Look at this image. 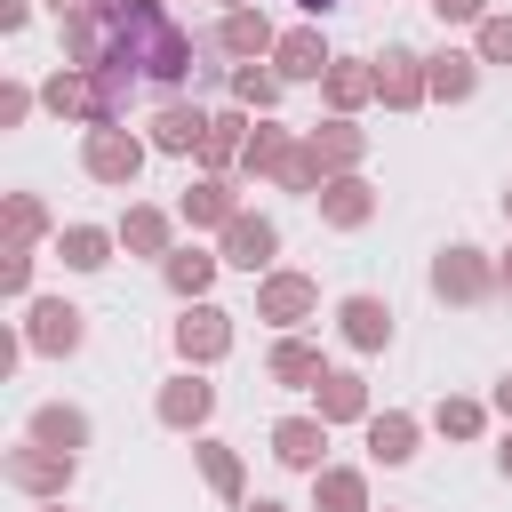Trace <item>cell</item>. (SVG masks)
Listing matches in <instances>:
<instances>
[{"instance_id":"35","label":"cell","mask_w":512,"mask_h":512,"mask_svg":"<svg viewBox=\"0 0 512 512\" xmlns=\"http://www.w3.org/2000/svg\"><path fill=\"white\" fill-rule=\"evenodd\" d=\"M432 16H440V24H480L488 0H432Z\"/></svg>"},{"instance_id":"34","label":"cell","mask_w":512,"mask_h":512,"mask_svg":"<svg viewBox=\"0 0 512 512\" xmlns=\"http://www.w3.org/2000/svg\"><path fill=\"white\" fill-rule=\"evenodd\" d=\"M40 232H48V216H40V200H32V192H16V200H8V240H16V248H32Z\"/></svg>"},{"instance_id":"32","label":"cell","mask_w":512,"mask_h":512,"mask_svg":"<svg viewBox=\"0 0 512 512\" xmlns=\"http://www.w3.org/2000/svg\"><path fill=\"white\" fill-rule=\"evenodd\" d=\"M488 416H480V400H440L432 408V432H448V440H472Z\"/></svg>"},{"instance_id":"43","label":"cell","mask_w":512,"mask_h":512,"mask_svg":"<svg viewBox=\"0 0 512 512\" xmlns=\"http://www.w3.org/2000/svg\"><path fill=\"white\" fill-rule=\"evenodd\" d=\"M496 464H504V480H512V432H504V448H496Z\"/></svg>"},{"instance_id":"25","label":"cell","mask_w":512,"mask_h":512,"mask_svg":"<svg viewBox=\"0 0 512 512\" xmlns=\"http://www.w3.org/2000/svg\"><path fill=\"white\" fill-rule=\"evenodd\" d=\"M368 456H376V464H408V456H416V416H400V408L368 416Z\"/></svg>"},{"instance_id":"45","label":"cell","mask_w":512,"mask_h":512,"mask_svg":"<svg viewBox=\"0 0 512 512\" xmlns=\"http://www.w3.org/2000/svg\"><path fill=\"white\" fill-rule=\"evenodd\" d=\"M504 216H512V192H504Z\"/></svg>"},{"instance_id":"17","label":"cell","mask_w":512,"mask_h":512,"mask_svg":"<svg viewBox=\"0 0 512 512\" xmlns=\"http://www.w3.org/2000/svg\"><path fill=\"white\" fill-rule=\"evenodd\" d=\"M200 144H208V112H200V104H168V112L152 120V152L200 160Z\"/></svg>"},{"instance_id":"47","label":"cell","mask_w":512,"mask_h":512,"mask_svg":"<svg viewBox=\"0 0 512 512\" xmlns=\"http://www.w3.org/2000/svg\"><path fill=\"white\" fill-rule=\"evenodd\" d=\"M232 8H248V0H232Z\"/></svg>"},{"instance_id":"19","label":"cell","mask_w":512,"mask_h":512,"mask_svg":"<svg viewBox=\"0 0 512 512\" xmlns=\"http://www.w3.org/2000/svg\"><path fill=\"white\" fill-rule=\"evenodd\" d=\"M312 400H320L328 424H368V384H360L352 368H328V376L312 384Z\"/></svg>"},{"instance_id":"21","label":"cell","mask_w":512,"mask_h":512,"mask_svg":"<svg viewBox=\"0 0 512 512\" xmlns=\"http://www.w3.org/2000/svg\"><path fill=\"white\" fill-rule=\"evenodd\" d=\"M216 264H224V256H208V248H168V256H160V272H168V288H176L184 304H200V296L216 288Z\"/></svg>"},{"instance_id":"5","label":"cell","mask_w":512,"mask_h":512,"mask_svg":"<svg viewBox=\"0 0 512 512\" xmlns=\"http://www.w3.org/2000/svg\"><path fill=\"white\" fill-rule=\"evenodd\" d=\"M320 312V288L304 280V272H264L256 280V320H272V328H304Z\"/></svg>"},{"instance_id":"26","label":"cell","mask_w":512,"mask_h":512,"mask_svg":"<svg viewBox=\"0 0 512 512\" xmlns=\"http://www.w3.org/2000/svg\"><path fill=\"white\" fill-rule=\"evenodd\" d=\"M472 88H480V56H464V48H440V56H432V96H440V104H464Z\"/></svg>"},{"instance_id":"29","label":"cell","mask_w":512,"mask_h":512,"mask_svg":"<svg viewBox=\"0 0 512 512\" xmlns=\"http://www.w3.org/2000/svg\"><path fill=\"white\" fill-rule=\"evenodd\" d=\"M32 440H40V448H64V456H72V448L88 440V416H80V408H40V416H32Z\"/></svg>"},{"instance_id":"31","label":"cell","mask_w":512,"mask_h":512,"mask_svg":"<svg viewBox=\"0 0 512 512\" xmlns=\"http://www.w3.org/2000/svg\"><path fill=\"white\" fill-rule=\"evenodd\" d=\"M280 88H288V80H280V72H264V64H240V72H232V96H240V104H256V112H272V104H280Z\"/></svg>"},{"instance_id":"36","label":"cell","mask_w":512,"mask_h":512,"mask_svg":"<svg viewBox=\"0 0 512 512\" xmlns=\"http://www.w3.org/2000/svg\"><path fill=\"white\" fill-rule=\"evenodd\" d=\"M32 112V88H0V128H16Z\"/></svg>"},{"instance_id":"27","label":"cell","mask_w":512,"mask_h":512,"mask_svg":"<svg viewBox=\"0 0 512 512\" xmlns=\"http://www.w3.org/2000/svg\"><path fill=\"white\" fill-rule=\"evenodd\" d=\"M240 152H248V120H240V112H216V120H208V144H200V168L224 176Z\"/></svg>"},{"instance_id":"44","label":"cell","mask_w":512,"mask_h":512,"mask_svg":"<svg viewBox=\"0 0 512 512\" xmlns=\"http://www.w3.org/2000/svg\"><path fill=\"white\" fill-rule=\"evenodd\" d=\"M496 280H504V288H512V256H504V264H496Z\"/></svg>"},{"instance_id":"39","label":"cell","mask_w":512,"mask_h":512,"mask_svg":"<svg viewBox=\"0 0 512 512\" xmlns=\"http://www.w3.org/2000/svg\"><path fill=\"white\" fill-rule=\"evenodd\" d=\"M56 16H88V8H104V0H48Z\"/></svg>"},{"instance_id":"9","label":"cell","mask_w":512,"mask_h":512,"mask_svg":"<svg viewBox=\"0 0 512 512\" xmlns=\"http://www.w3.org/2000/svg\"><path fill=\"white\" fill-rule=\"evenodd\" d=\"M304 152H312V168H320V184H328V176H344V168L368 152V136L352 128V112H336V120H320V128L304 136Z\"/></svg>"},{"instance_id":"42","label":"cell","mask_w":512,"mask_h":512,"mask_svg":"<svg viewBox=\"0 0 512 512\" xmlns=\"http://www.w3.org/2000/svg\"><path fill=\"white\" fill-rule=\"evenodd\" d=\"M248 512H288V504H280V496H256V504H248Z\"/></svg>"},{"instance_id":"1","label":"cell","mask_w":512,"mask_h":512,"mask_svg":"<svg viewBox=\"0 0 512 512\" xmlns=\"http://www.w3.org/2000/svg\"><path fill=\"white\" fill-rule=\"evenodd\" d=\"M104 64H136L144 80H184L192 32L160 0H104Z\"/></svg>"},{"instance_id":"3","label":"cell","mask_w":512,"mask_h":512,"mask_svg":"<svg viewBox=\"0 0 512 512\" xmlns=\"http://www.w3.org/2000/svg\"><path fill=\"white\" fill-rule=\"evenodd\" d=\"M376 96H384L392 112H416V104L432 96V56H416V48H384V56H376Z\"/></svg>"},{"instance_id":"23","label":"cell","mask_w":512,"mask_h":512,"mask_svg":"<svg viewBox=\"0 0 512 512\" xmlns=\"http://www.w3.org/2000/svg\"><path fill=\"white\" fill-rule=\"evenodd\" d=\"M176 216H184V224H232V216H240V200H232V184H224V176H200V184H184Z\"/></svg>"},{"instance_id":"11","label":"cell","mask_w":512,"mask_h":512,"mask_svg":"<svg viewBox=\"0 0 512 512\" xmlns=\"http://www.w3.org/2000/svg\"><path fill=\"white\" fill-rule=\"evenodd\" d=\"M216 48H224V56H240V64H256V56H272V48H280V32H272V16H264V8H224Z\"/></svg>"},{"instance_id":"20","label":"cell","mask_w":512,"mask_h":512,"mask_svg":"<svg viewBox=\"0 0 512 512\" xmlns=\"http://www.w3.org/2000/svg\"><path fill=\"white\" fill-rule=\"evenodd\" d=\"M112 248H120V232H104V224H64V232H56V256H64L72 272H104Z\"/></svg>"},{"instance_id":"46","label":"cell","mask_w":512,"mask_h":512,"mask_svg":"<svg viewBox=\"0 0 512 512\" xmlns=\"http://www.w3.org/2000/svg\"><path fill=\"white\" fill-rule=\"evenodd\" d=\"M48 512H64V496H56V504H48Z\"/></svg>"},{"instance_id":"40","label":"cell","mask_w":512,"mask_h":512,"mask_svg":"<svg viewBox=\"0 0 512 512\" xmlns=\"http://www.w3.org/2000/svg\"><path fill=\"white\" fill-rule=\"evenodd\" d=\"M496 408H504V424H512V376H504V384H496Z\"/></svg>"},{"instance_id":"33","label":"cell","mask_w":512,"mask_h":512,"mask_svg":"<svg viewBox=\"0 0 512 512\" xmlns=\"http://www.w3.org/2000/svg\"><path fill=\"white\" fill-rule=\"evenodd\" d=\"M472 48H480V64H512V16H480Z\"/></svg>"},{"instance_id":"6","label":"cell","mask_w":512,"mask_h":512,"mask_svg":"<svg viewBox=\"0 0 512 512\" xmlns=\"http://www.w3.org/2000/svg\"><path fill=\"white\" fill-rule=\"evenodd\" d=\"M176 352H184L192 368L224 360V352H232V312H224V304H184V320H176Z\"/></svg>"},{"instance_id":"13","label":"cell","mask_w":512,"mask_h":512,"mask_svg":"<svg viewBox=\"0 0 512 512\" xmlns=\"http://www.w3.org/2000/svg\"><path fill=\"white\" fill-rule=\"evenodd\" d=\"M80 336H88V328H80V312H72L64 296H40V304H32V328H24L32 352L56 360V352H80Z\"/></svg>"},{"instance_id":"8","label":"cell","mask_w":512,"mask_h":512,"mask_svg":"<svg viewBox=\"0 0 512 512\" xmlns=\"http://www.w3.org/2000/svg\"><path fill=\"white\" fill-rule=\"evenodd\" d=\"M8 480H16L24 496H48V504H56V496L72 488V456H64V448H40V440H32V448H8Z\"/></svg>"},{"instance_id":"16","label":"cell","mask_w":512,"mask_h":512,"mask_svg":"<svg viewBox=\"0 0 512 512\" xmlns=\"http://www.w3.org/2000/svg\"><path fill=\"white\" fill-rule=\"evenodd\" d=\"M328 48H320V32L312 24H296V32H280V48H272V72L280 80H328Z\"/></svg>"},{"instance_id":"12","label":"cell","mask_w":512,"mask_h":512,"mask_svg":"<svg viewBox=\"0 0 512 512\" xmlns=\"http://www.w3.org/2000/svg\"><path fill=\"white\" fill-rule=\"evenodd\" d=\"M312 200H320V224H336V232H360V224L376 216V192H368L352 168H344V176H328Z\"/></svg>"},{"instance_id":"4","label":"cell","mask_w":512,"mask_h":512,"mask_svg":"<svg viewBox=\"0 0 512 512\" xmlns=\"http://www.w3.org/2000/svg\"><path fill=\"white\" fill-rule=\"evenodd\" d=\"M488 288H496V272H488L480 248H440V256H432V296H440V304H480Z\"/></svg>"},{"instance_id":"24","label":"cell","mask_w":512,"mask_h":512,"mask_svg":"<svg viewBox=\"0 0 512 512\" xmlns=\"http://www.w3.org/2000/svg\"><path fill=\"white\" fill-rule=\"evenodd\" d=\"M320 88H328V104H336V112H360V104L376 96V64H360V56H336Z\"/></svg>"},{"instance_id":"2","label":"cell","mask_w":512,"mask_h":512,"mask_svg":"<svg viewBox=\"0 0 512 512\" xmlns=\"http://www.w3.org/2000/svg\"><path fill=\"white\" fill-rule=\"evenodd\" d=\"M80 168H88L96 184H120V192H128V184L144 176V136H128L120 120H112V128H88V144H80Z\"/></svg>"},{"instance_id":"30","label":"cell","mask_w":512,"mask_h":512,"mask_svg":"<svg viewBox=\"0 0 512 512\" xmlns=\"http://www.w3.org/2000/svg\"><path fill=\"white\" fill-rule=\"evenodd\" d=\"M192 456H200V480H208L216 496H240V488H248V472H240V456H232L224 440H200Z\"/></svg>"},{"instance_id":"28","label":"cell","mask_w":512,"mask_h":512,"mask_svg":"<svg viewBox=\"0 0 512 512\" xmlns=\"http://www.w3.org/2000/svg\"><path fill=\"white\" fill-rule=\"evenodd\" d=\"M112 232H120L128 256H168V208H128Z\"/></svg>"},{"instance_id":"15","label":"cell","mask_w":512,"mask_h":512,"mask_svg":"<svg viewBox=\"0 0 512 512\" xmlns=\"http://www.w3.org/2000/svg\"><path fill=\"white\" fill-rule=\"evenodd\" d=\"M336 320H344V344H352V352H384V344H392V304H384V296H344Z\"/></svg>"},{"instance_id":"14","label":"cell","mask_w":512,"mask_h":512,"mask_svg":"<svg viewBox=\"0 0 512 512\" xmlns=\"http://www.w3.org/2000/svg\"><path fill=\"white\" fill-rule=\"evenodd\" d=\"M320 448H328V416H280L272 424V456L288 472H320Z\"/></svg>"},{"instance_id":"38","label":"cell","mask_w":512,"mask_h":512,"mask_svg":"<svg viewBox=\"0 0 512 512\" xmlns=\"http://www.w3.org/2000/svg\"><path fill=\"white\" fill-rule=\"evenodd\" d=\"M24 16H32L24 0H0V32H24Z\"/></svg>"},{"instance_id":"22","label":"cell","mask_w":512,"mask_h":512,"mask_svg":"<svg viewBox=\"0 0 512 512\" xmlns=\"http://www.w3.org/2000/svg\"><path fill=\"white\" fill-rule=\"evenodd\" d=\"M312 512H368V480L352 464H320L312 472Z\"/></svg>"},{"instance_id":"10","label":"cell","mask_w":512,"mask_h":512,"mask_svg":"<svg viewBox=\"0 0 512 512\" xmlns=\"http://www.w3.org/2000/svg\"><path fill=\"white\" fill-rule=\"evenodd\" d=\"M208 416H216V384H200L192 368L160 384V424H168V432H200Z\"/></svg>"},{"instance_id":"18","label":"cell","mask_w":512,"mask_h":512,"mask_svg":"<svg viewBox=\"0 0 512 512\" xmlns=\"http://www.w3.org/2000/svg\"><path fill=\"white\" fill-rule=\"evenodd\" d=\"M264 376H272V384H288V392H304V384H320V376H328V360H320V344L280 336V344H272V360H264Z\"/></svg>"},{"instance_id":"7","label":"cell","mask_w":512,"mask_h":512,"mask_svg":"<svg viewBox=\"0 0 512 512\" xmlns=\"http://www.w3.org/2000/svg\"><path fill=\"white\" fill-rule=\"evenodd\" d=\"M272 256H280V224L240 208V216L224 224V264H240V272H256V280H264V272H272Z\"/></svg>"},{"instance_id":"37","label":"cell","mask_w":512,"mask_h":512,"mask_svg":"<svg viewBox=\"0 0 512 512\" xmlns=\"http://www.w3.org/2000/svg\"><path fill=\"white\" fill-rule=\"evenodd\" d=\"M32 288V248H8V296Z\"/></svg>"},{"instance_id":"41","label":"cell","mask_w":512,"mask_h":512,"mask_svg":"<svg viewBox=\"0 0 512 512\" xmlns=\"http://www.w3.org/2000/svg\"><path fill=\"white\" fill-rule=\"evenodd\" d=\"M296 8H304V16H328V8H344V0H296Z\"/></svg>"}]
</instances>
